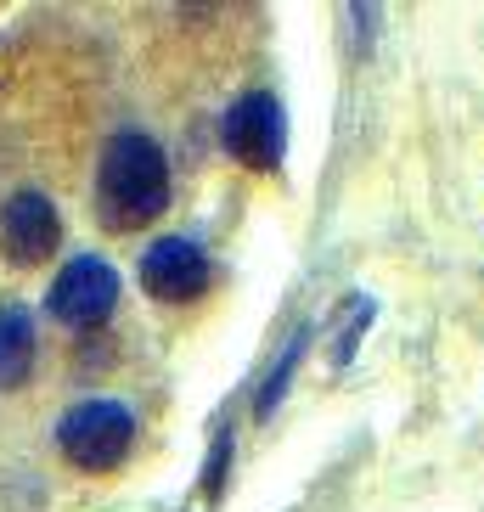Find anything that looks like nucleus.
I'll return each instance as SVG.
<instances>
[{
	"label": "nucleus",
	"mask_w": 484,
	"mask_h": 512,
	"mask_svg": "<svg viewBox=\"0 0 484 512\" xmlns=\"http://www.w3.org/2000/svg\"><path fill=\"white\" fill-rule=\"evenodd\" d=\"M169 209L164 147L141 130H119L96 164V214L107 231H141Z\"/></svg>",
	"instance_id": "nucleus-1"
},
{
	"label": "nucleus",
	"mask_w": 484,
	"mask_h": 512,
	"mask_svg": "<svg viewBox=\"0 0 484 512\" xmlns=\"http://www.w3.org/2000/svg\"><path fill=\"white\" fill-rule=\"evenodd\" d=\"M136 445V417L119 400H79L62 411L57 422V451L79 467V473H107L119 467Z\"/></svg>",
	"instance_id": "nucleus-2"
},
{
	"label": "nucleus",
	"mask_w": 484,
	"mask_h": 512,
	"mask_svg": "<svg viewBox=\"0 0 484 512\" xmlns=\"http://www.w3.org/2000/svg\"><path fill=\"white\" fill-rule=\"evenodd\" d=\"M113 304H119V271L96 254L68 259L57 271V282H51V293H46L51 316H57L62 327H79V332L102 327V321L113 316Z\"/></svg>",
	"instance_id": "nucleus-3"
},
{
	"label": "nucleus",
	"mask_w": 484,
	"mask_h": 512,
	"mask_svg": "<svg viewBox=\"0 0 484 512\" xmlns=\"http://www.w3.org/2000/svg\"><path fill=\"white\" fill-rule=\"evenodd\" d=\"M220 141L237 164L248 169H276L282 152H288V113L271 91H248L231 102L226 124H220Z\"/></svg>",
	"instance_id": "nucleus-4"
},
{
	"label": "nucleus",
	"mask_w": 484,
	"mask_h": 512,
	"mask_svg": "<svg viewBox=\"0 0 484 512\" xmlns=\"http://www.w3.org/2000/svg\"><path fill=\"white\" fill-rule=\"evenodd\" d=\"M57 242H62V214L46 192L23 186V192L6 197V209H0V254L12 265H23V271L46 265L57 254Z\"/></svg>",
	"instance_id": "nucleus-5"
},
{
	"label": "nucleus",
	"mask_w": 484,
	"mask_h": 512,
	"mask_svg": "<svg viewBox=\"0 0 484 512\" xmlns=\"http://www.w3.org/2000/svg\"><path fill=\"white\" fill-rule=\"evenodd\" d=\"M214 282V265L203 254V242L192 237H158L141 248V287L158 304H186Z\"/></svg>",
	"instance_id": "nucleus-6"
},
{
	"label": "nucleus",
	"mask_w": 484,
	"mask_h": 512,
	"mask_svg": "<svg viewBox=\"0 0 484 512\" xmlns=\"http://www.w3.org/2000/svg\"><path fill=\"white\" fill-rule=\"evenodd\" d=\"M34 372V316L29 304H0V389H23Z\"/></svg>",
	"instance_id": "nucleus-7"
},
{
	"label": "nucleus",
	"mask_w": 484,
	"mask_h": 512,
	"mask_svg": "<svg viewBox=\"0 0 484 512\" xmlns=\"http://www.w3.org/2000/svg\"><path fill=\"white\" fill-rule=\"evenodd\" d=\"M299 355H304V332H293L288 338V349H282V361L271 366V377H265V389H259V400H254V417L265 422L276 411V400L288 394V377H293V366H299Z\"/></svg>",
	"instance_id": "nucleus-8"
},
{
	"label": "nucleus",
	"mask_w": 484,
	"mask_h": 512,
	"mask_svg": "<svg viewBox=\"0 0 484 512\" xmlns=\"http://www.w3.org/2000/svg\"><path fill=\"white\" fill-rule=\"evenodd\" d=\"M372 316H378V310H372V299L349 293V321L338 327V349H333V361H338V366H344L349 355H355V344H361V332L372 327Z\"/></svg>",
	"instance_id": "nucleus-9"
},
{
	"label": "nucleus",
	"mask_w": 484,
	"mask_h": 512,
	"mask_svg": "<svg viewBox=\"0 0 484 512\" xmlns=\"http://www.w3.org/2000/svg\"><path fill=\"white\" fill-rule=\"evenodd\" d=\"M226 467H231V434H220L209 462H203V496H209V507L220 501V490H226Z\"/></svg>",
	"instance_id": "nucleus-10"
}]
</instances>
